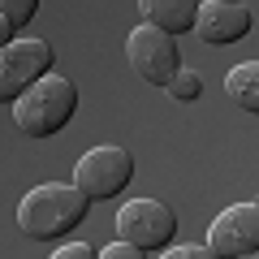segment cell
I'll list each match as a JSON object with an SVG mask.
<instances>
[{
  "label": "cell",
  "mask_w": 259,
  "mask_h": 259,
  "mask_svg": "<svg viewBox=\"0 0 259 259\" xmlns=\"http://www.w3.org/2000/svg\"><path fill=\"white\" fill-rule=\"evenodd\" d=\"M91 212V199L74 182H44L22 194L18 203V229L30 242H56L69 238Z\"/></svg>",
  "instance_id": "6da1fadb"
},
{
  "label": "cell",
  "mask_w": 259,
  "mask_h": 259,
  "mask_svg": "<svg viewBox=\"0 0 259 259\" xmlns=\"http://www.w3.org/2000/svg\"><path fill=\"white\" fill-rule=\"evenodd\" d=\"M78 112V87L69 82L65 74H44L35 87L13 100V121H18L22 134L30 139H52L61 134Z\"/></svg>",
  "instance_id": "7a4b0ae2"
},
{
  "label": "cell",
  "mask_w": 259,
  "mask_h": 259,
  "mask_svg": "<svg viewBox=\"0 0 259 259\" xmlns=\"http://www.w3.org/2000/svg\"><path fill=\"white\" fill-rule=\"evenodd\" d=\"M134 182V156H130L121 143H100V147L82 151L74 164V186L100 203V199H117L125 186Z\"/></svg>",
  "instance_id": "3957f363"
},
{
  "label": "cell",
  "mask_w": 259,
  "mask_h": 259,
  "mask_svg": "<svg viewBox=\"0 0 259 259\" xmlns=\"http://www.w3.org/2000/svg\"><path fill=\"white\" fill-rule=\"evenodd\" d=\"M117 238L139 250H164L177 238V212L164 199H130L117 212Z\"/></svg>",
  "instance_id": "277c9868"
},
{
  "label": "cell",
  "mask_w": 259,
  "mask_h": 259,
  "mask_svg": "<svg viewBox=\"0 0 259 259\" xmlns=\"http://www.w3.org/2000/svg\"><path fill=\"white\" fill-rule=\"evenodd\" d=\"M56 52L48 39H18L0 48V104H13L26 87H35L44 74H52Z\"/></svg>",
  "instance_id": "5b68a950"
},
{
  "label": "cell",
  "mask_w": 259,
  "mask_h": 259,
  "mask_svg": "<svg viewBox=\"0 0 259 259\" xmlns=\"http://www.w3.org/2000/svg\"><path fill=\"white\" fill-rule=\"evenodd\" d=\"M125 61L147 87H160V91H164L168 78L182 69V48H177L173 35H164V30H156V26L143 22V26H134L130 39H125Z\"/></svg>",
  "instance_id": "8992f818"
},
{
  "label": "cell",
  "mask_w": 259,
  "mask_h": 259,
  "mask_svg": "<svg viewBox=\"0 0 259 259\" xmlns=\"http://www.w3.org/2000/svg\"><path fill=\"white\" fill-rule=\"evenodd\" d=\"M203 246L212 250L216 259H246V255H259V207H255V199H250V203L225 207V212L212 221Z\"/></svg>",
  "instance_id": "52a82bcc"
},
{
  "label": "cell",
  "mask_w": 259,
  "mask_h": 259,
  "mask_svg": "<svg viewBox=\"0 0 259 259\" xmlns=\"http://www.w3.org/2000/svg\"><path fill=\"white\" fill-rule=\"evenodd\" d=\"M255 18H250L246 0H199V13H194V35L212 48L238 44L250 35Z\"/></svg>",
  "instance_id": "ba28073f"
},
{
  "label": "cell",
  "mask_w": 259,
  "mask_h": 259,
  "mask_svg": "<svg viewBox=\"0 0 259 259\" xmlns=\"http://www.w3.org/2000/svg\"><path fill=\"white\" fill-rule=\"evenodd\" d=\"M139 13L147 26L164 30V35H186L194 30V13H199V0H139Z\"/></svg>",
  "instance_id": "9c48e42d"
},
{
  "label": "cell",
  "mask_w": 259,
  "mask_h": 259,
  "mask_svg": "<svg viewBox=\"0 0 259 259\" xmlns=\"http://www.w3.org/2000/svg\"><path fill=\"white\" fill-rule=\"evenodd\" d=\"M225 91H229V100L238 104L242 112L255 117V112H259V65H255V61L233 65L229 78H225Z\"/></svg>",
  "instance_id": "30bf717a"
},
{
  "label": "cell",
  "mask_w": 259,
  "mask_h": 259,
  "mask_svg": "<svg viewBox=\"0 0 259 259\" xmlns=\"http://www.w3.org/2000/svg\"><path fill=\"white\" fill-rule=\"evenodd\" d=\"M164 91L173 95L177 104H190V100H199V95H203V74H199V69H190V65H182V69L168 78Z\"/></svg>",
  "instance_id": "8fae6325"
},
{
  "label": "cell",
  "mask_w": 259,
  "mask_h": 259,
  "mask_svg": "<svg viewBox=\"0 0 259 259\" xmlns=\"http://www.w3.org/2000/svg\"><path fill=\"white\" fill-rule=\"evenodd\" d=\"M39 13V0H0V18L13 26V35H18L22 26H30Z\"/></svg>",
  "instance_id": "7c38bea8"
},
{
  "label": "cell",
  "mask_w": 259,
  "mask_h": 259,
  "mask_svg": "<svg viewBox=\"0 0 259 259\" xmlns=\"http://www.w3.org/2000/svg\"><path fill=\"white\" fill-rule=\"evenodd\" d=\"M160 259H216V255L203 246V242H182V246H164Z\"/></svg>",
  "instance_id": "4fadbf2b"
},
{
  "label": "cell",
  "mask_w": 259,
  "mask_h": 259,
  "mask_svg": "<svg viewBox=\"0 0 259 259\" xmlns=\"http://www.w3.org/2000/svg\"><path fill=\"white\" fill-rule=\"evenodd\" d=\"M95 259H147V250H139V246H130V242H108V246H100L95 250Z\"/></svg>",
  "instance_id": "5bb4252c"
},
{
  "label": "cell",
  "mask_w": 259,
  "mask_h": 259,
  "mask_svg": "<svg viewBox=\"0 0 259 259\" xmlns=\"http://www.w3.org/2000/svg\"><path fill=\"white\" fill-rule=\"evenodd\" d=\"M48 259H95V246H87V242H61Z\"/></svg>",
  "instance_id": "9a60e30c"
},
{
  "label": "cell",
  "mask_w": 259,
  "mask_h": 259,
  "mask_svg": "<svg viewBox=\"0 0 259 259\" xmlns=\"http://www.w3.org/2000/svg\"><path fill=\"white\" fill-rule=\"evenodd\" d=\"M9 39H13V26H9V22H5V18H0V48L9 44Z\"/></svg>",
  "instance_id": "2e32d148"
},
{
  "label": "cell",
  "mask_w": 259,
  "mask_h": 259,
  "mask_svg": "<svg viewBox=\"0 0 259 259\" xmlns=\"http://www.w3.org/2000/svg\"><path fill=\"white\" fill-rule=\"evenodd\" d=\"M246 259H259V255H246Z\"/></svg>",
  "instance_id": "e0dca14e"
}]
</instances>
